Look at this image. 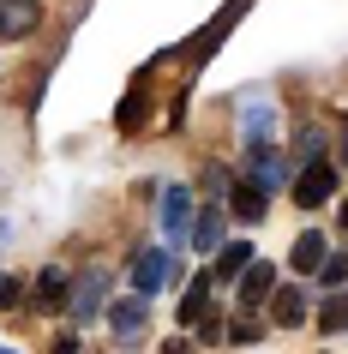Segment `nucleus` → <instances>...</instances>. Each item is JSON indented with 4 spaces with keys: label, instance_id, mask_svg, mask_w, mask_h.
I'll return each mask as SVG.
<instances>
[{
    "label": "nucleus",
    "instance_id": "obj_14",
    "mask_svg": "<svg viewBox=\"0 0 348 354\" xmlns=\"http://www.w3.org/2000/svg\"><path fill=\"white\" fill-rule=\"evenodd\" d=\"M109 324H114V336H138V324H145V295L114 300V306H109Z\"/></svg>",
    "mask_w": 348,
    "mask_h": 354
},
{
    "label": "nucleus",
    "instance_id": "obj_24",
    "mask_svg": "<svg viewBox=\"0 0 348 354\" xmlns=\"http://www.w3.org/2000/svg\"><path fill=\"white\" fill-rule=\"evenodd\" d=\"M342 156H348V132H342Z\"/></svg>",
    "mask_w": 348,
    "mask_h": 354
},
{
    "label": "nucleus",
    "instance_id": "obj_19",
    "mask_svg": "<svg viewBox=\"0 0 348 354\" xmlns=\"http://www.w3.org/2000/svg\"><path fill=\"white\" fill-rule=\"evenodd\" d=\"M318 282H324V288H348V252H330V259L318 264Z\"/></svg>",
    "mask_w": 348,
    "mask_h": 354
},
{
    "label": "nucleus",
    "instance_id": "obj_2",
    "mask_svg": "<svg viewBox=\"0 0 348 354\" xmlns=\"http://www.w3.org/2000/svg\"><path fill=\"white\" fill-rule=\"evenodd\" d=\"M156 205H163V246H186L192 241V216H199V210H192V192L186 187H163Z\"/></svg>",
    "mask_w": 348,
    "mask_h": 354
},
{
    "label": "nucleus",
    "instance_id": "obj_23",
    "mask_svg": "<svg viewBox=\"0 0 348 354\" xmlns=\"http://www.w3.org/2000/svg\"><path fill=\"white\" fill-rule=\"evenodd\" d=\"M336 228H342V234H348V198H342V210H336Z\"/></svg>",
    "mask_w": 348,
    "mask_h": 354
},
{
    "label": "nucleus",
    "instance_id": "obj_16",
    "mask_svg": "<svg viewBox=\"0 0 348 354\" xmlns=\"http://www.w3.org/2000/svg\"><path fill=\"white\" fill-rule=\"evenodd\" d=\"M318 330H324V336H342L348 330V288H342V295H330L324 306H318Z\"/></svg>",
    "mask_w": 348,
    "mask_h": 354
},
{
    "label": "nucleus",
    "instance_id": "obj_3",
    "mask_svg": "<svg viewBox=\"0 0 348 354\" xmlns=\"http://www.w3.org/2000/svg\"><path fill=\"white\" fill-rule=\"evenodd\" d=\"M168 277H174V246H145L138 259H132V295H156V288H168Z\"/></svg>",
    "mask_w": 348,
    "mask_h": 354
},
{
    "label": "nucleus",
    "instance_id": "obj_21",
    "mask_svg": "<svg viewBox=\"0 0 348 354\" xmlns=\"http://www.w3.org/2000/svg\"><path fill=\"white\" fill-rule=\"evenodd\" d=\"M19 295H24V277H6L0 270V306H19Z\"/></svg>",
    "mask_w": 348,
    "mask_h": 354
},
{
    "label": "nucleus",
    "instance_id": "obj_15",
    "mask_svg": "<svg viewBox=\"0 0 348 354\" xmlns=\"http://www.w3.org/2000/svg\"><path fill=\"white\" fill-rule=\"evenodd\" d=\"M204 313H210V270L186 282V300H181V324H199Z\"/></svg>",
    "mask_w": 348,
    "mask_h": 354
},
{
    "label": "nucleus",
    "instance_id": "obj_18",
    "mask_svg": "<svg viewBox=\"0 0 348 354\" xmlns=\"http://www.w3.org/2000/svg\"><path fill=\"white\" fill-rule=\"evenodd\" d=\"M228 342H235V348H246V342H264V324H258L253 313H240V318H228Z\"/></svg>",
    "mask_w": 348,
    "mask_h": 354
},
{
    "label": "nucleus",
    "instance_id": "obj_6",
    "mask_svg": "<svg viewBox=\"0 0 348 354\" xmlns=\"http://www.w3.org/2000/svg\"><path fill=\"white\" fill-rule=\"evenodd\" d=\"M222 205H228V216H235V223H264V210H271V192L264 187H253V180H246V174H240L235 187H228V198H222Z\"/></svg>",
    "mask_w": 348,
    "mask_h": 354
},
{
    "label": "nucleus",
    "instance_id": "obj_4",
    "mask_svg": "<svg viewBox=\"0 0 348 354\" xmlns=\"http://www.w3.org/2000/svg\"><path fill=\"white\" fill-rule=\"evenodd\" d=\"M330 198H336V168L330 162H306L294 174V205L300 210H318V205H330Z\"/></svg>",
    "mask_w": 348,
    "mask_h": 354
},
{
    "label": "nucleus",
    "instance_id": "obj_25",
    "mask_svg": "<svg viewBox=\"0 0 348 354\" xmlns=\"http://www.w3.org/2000/svg\"><path fill=\"white\" fill-rule=\"evenodd\" d=\"M0 354H19V348H0Z\"/></svg>",
    "mask_w": 348,
    "mask_h": 354
},
{
    "label": "nucleus",
    "instance_id": "obj_11",
    "mask_svg": "<svg viewBox=\"0 0 348 354\" xmlns=\"http://www.w3.org/2000/svg\"><path fill=\"white\" fill-rule=\"evenodd\" d=\"M324 259H330V241H324V234H300L294 252H289L294 277H318V264H324Z\"/></svg>",
    "mask_w": 348,
    "mask_h": 354
},
{
    "label": "nucleus",
    "instance_id": "obj_5",
    "mask_svg": "<svg viewBox=\"0 0 348 354\" xmlns=\"http://www.w3.org/2000/svg\"><path fill=\"white\" fill-rule=\"evenodd\" d=\"M282 174H289V168H282V150H276L271 138H264V145H246V180H253V187L276 192V187H282Z\"/></svg>",
    "mask_w": 348,
    "mask_h": 354
},
{
    "label": "nucleus",
    "instance_id": "obj_9",
    "mask_svg": "<svg viewBox=\"0 0 348 354\" xmlns=\"http://www.w3.org/2000/svg\"><path fill=\"white\" fill-rule=\"evenodd\" d=\"M235 288H240V306L253 313V306H264V300L276 295V270H271L264 259H253V264H246V277H240Z\"/></svg>",
    "mask_w": 348,
    "mask_h": 354
},
{
    "label": "nucleus",
    "instance_id": "obj_8",
    "mask_svg": "<svg viewBox=\"0 0 348 354\" xmlns=\"http://www.w3.org/2000/svg\"><path fill=\"white\" fill-rule=\"evenodd\" d=\"M222 228H228V205H210L204 198V210L192 216V246L199 252H222Z\"/></svg>",
    "mask_w": 348,
    "mask_h": 354
},
{
    "label": "nucleus",
    "instance_id": "obj_17",
    "mask_svg": "<svg viewBox=\"0 0 348 354\" xmlns=\"http://www.w3.org/2000/svg\"><path fill=\"white\" fill-rule=\"evenodd\" d=\"M294 156H300V168H306V162H324V132H318V127H300Z\"/></svg>",
    "mask_w": 348,
    "mask_h": 354
},
{
    "label": "nucleus",
    "instance_id": "obj_7",
    "mask_svg": "<svg viewBox=\"0 0 348 354\" xmlns=\"http://www.w3.org/2000/svg\"><path fill=\"white\" fill-rule=\"evenodd\" d=\"M306 318H312V300L300 295V282H289V288H276V295H271V324L294 330V324H306Z\"/></svg>",
    "mask_w": 348,
    "mask_h": 354
},
{
    "label": "nucleus",
    "instance_id": "obj_22",
    "mask_svg": "<svg viewBox=\"0 0 348 354\" xmlns=\"http://www.w3.org/2000/svg\"><path fill=\"white\" fill-rule=\"evenodd\" d=\"M48 354H78V330H55V342H48Z\"/></svg>",
    "mask_w": 348,
    "mask_h": 354
},
{
    "label": "nucleus",
    "instance_id": "obj_12",
    "mask_svg": "<svg viewBox=\"0 0 348 354\" xmlns=\"http://www.w3.org/2000/svg\"><path fill=\"white\" fill-rule=\"evenodd\" d=\"M30 288H37V306H48V313H55V306H66V295H73V277H66V270H55V264H48V270H42L37 282H30Z\"/></svg>",
    "mask_w": 348,
    "mask_h": 354
},
{
    "label": "nucleus",
    "instance_id": "obj_13",
    "mask_svg": "<svg viewBox=\"0 0 348 354\" xmlns=\"http://www.w3.org/2000/svg\"><path fill=\"white\" fill-rule=\"evenodd\" d=\"M240 132H246L253 145H264V138L276 132V109L271 102H240Z\"/></svg>",
    "mask_w": 348,
    "mask_h": 354
},
{
    "label": "nucleus",
    "instance_id": "obj_10",
    "mask_svg": "<svg viewBox=\"0 0 348 354\" xmlns=\"http://www.w3.org/2000/svg\"><path fill=\"white\" fill-rule=\"evenodd\" d=\"M253 259H258V252H253V241H222L217 264H210V282H240Z\"/></svg>",
    "mask_w": 348,
    "mask_h": 354
},
{
    "label": "nucleus",
    "instance_id": "obj_20",
    "mask_svg": "<svg viewBox=\"0 0 348 354\" xmlns=\"http://www.w3.org/2000/svg\"><path fill=\"white\" fill-rule=\"evenodd\" d=\"M37 30V12L24 6V12H0V37H30Z\"/></svg>",
    "mask_w": 348,
    "mask_h": 354
},
{
    "label": "nucleus",
    "instance_id": "obj_1",
    "mask_svg": "<svg viewBox=\"0 0 348 354\" xmlns=\"http://www.w3.org/2000/svg\"><path fill=\"white\" fill-rule=\"evenodd\" d=\"M96 313H109V270L102 264H84L73 277V295H66V318L73 324H91Z\"/></svg>",
    "mask_w": 348,
    "mask_h": 354
},
{
    "label": "nucleus",
    "instance_id": "obj_26",
    "mask_svg": "<svg viewBox=\"0 0 348 354\" xmlns=\"http://www.w3.org/2000/svg\"><path fill=\"white\" fill-rule=\"evenodd\" d=\"M0 234H6V228H0Z\"/></svg>",
    "mask_w": 348,
    "mask_h": 354
}]
</instances>
